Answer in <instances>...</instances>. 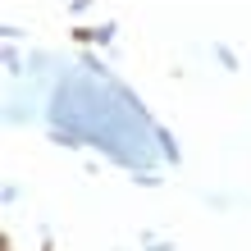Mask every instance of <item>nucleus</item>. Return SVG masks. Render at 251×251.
Instances as JSON below:
<instances>
[{
	"label": "nucleus",
	"instance_id": "1",
	"mask_svg": "<svg viewBox=\"0 0 251 251\" xmlns=\"http://www.w3.org/2000/svg\"><path fill=\"white\" fill-rule=\"evenodd\" d=\"M5 69H9V73H23V60H19L14 50H5Z\"/></svg>",
	"mask_w": 251,
	"mask_h": 251
}]
</instances>
